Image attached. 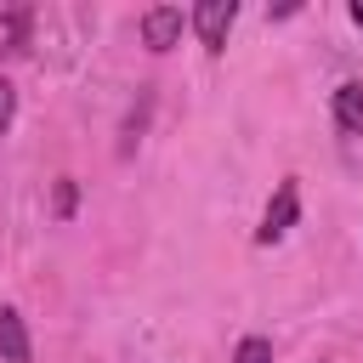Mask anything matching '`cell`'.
I'll return each instance as SVG.
<instances>
[{
    "label": "cell",
    "mask_w": 363,
    "mask_h": 363,
    "mask_svg": "<svg viewBox=\"0 0 363 363\" xmlns=\"http://www.w3.org/2000/svg\"><path fill=\"white\" fill-rule=\"evenodd\" d=\"M295 216H301V187H295V176H289V182H278V193H272V204H267L255 238H261V244H278V238L295 227Z\"/></svg>",
    "instance_id": "6da1fadb"
},
{
    "label": "cell",
    "mask_w": 363,
    "mask_h": 363,
    "mask_svg": "<svg viewBox=\"0 0 363 363\" xmlns=\"http://www.w3.org/2000/svg\"><path fill=\"white\" fill-rule=\"evenodd\" d=\"M233 17H238V6H233V0H199V6H193L199 45H204V51H221V45H227V28H233Z\"/></svg>",
    "instance_id": "7a4b0ae2"
},
{
    "label": "cell",
    "mask_w": 363,
    "mask_h": 363,
    "mask_svg": "<svg viewBox=\"0 0 363 363\" xmlns=\"http://www.w3.org/2000/svg\"><path fill=\"white\" fill-rule=\"evenodd\" d=\"M176 34H182V6H153V11L142 17V40H147V51H170Z\"/></svg>",
    "instance_id": "3957f363"
},
{
    "label": "cell",
    "mask_w": 363,
    "mask_h": 363,
    "mask_svg": "<svg viewBox=\"0 0 363 363\" xmlns=\"http://www.w3.org/2000/svg\"><path fill=\"white\" fill-rule=\"evenodd\" d=\"M0 363H28V329H23V312L0 306Z\"/></svg>",
    "instance_id": "277c9868"
},
{
    "label": "cell",
    "mask_w": 363,
    "mask_h": 363,
    "mask_svg": "<svg viewBox=\"0 0 363 363\" xmlns=\"http://www.w3.org/2000/svg\"><path fill=\"white\" fill-rule=\"evenodd\" d=\"M335 125H340L346 136H363V85H357V79H346V85L335 91Z\"/></svg>",
    "instance_id": "5b68a950"
},
{
    "label": "cell",
    "mask_w": 363,
    "mask_h": 363,
    "mask_svg": "<svg viewBox=\"0 0 363 363\" xmlns=\"http://www.w3.org/2000/svg\"><path fill=\"white\" fill-rule=\"evenodd\" d=\"M233 363H272V340L267 335H244L238 352H233Z\"/></svg>",
    "instance_id": "8992f818"
},
{
    "label": "cell",
    "mask_w": 363,
    "mask_h": 363,
    "mask_svg": "<svg viewBox=\"0 0 363 363\" xmlns=\"http://www.w3.org/2000/svg\"><path fill=\"white\" fill-rule=\"evenodd\" d=\"M23 40H28V11H6V45L23 51Z\"/></svg>",
    "instance_id": "52a82bcc"
},
{
    "label": "cell",
    "mask_w": 363,
    "mask_h": 363,
    "mask_svg": "<svg viewBox=\"0 0 363 363\" xmlns=\"http://www.w3.org/2000/svg\"><path fill=\"white\" fill-rule=\"evenodd\" d=\"M11 119H17V91H11L6 79H0V136L11 130Z\"/></svg>",
    "instance_id": "ba28073f"
},
{
    "label": "cell",
    "mask_w": 363,
    "mask_h": 363,
    "mask_svg": "<svg viewBox=\"0 0 363 363\" xmlns=\"http://www.w3.org/2000/svg\"><path fill=\"white\" fill-rule=\"evenodd\" d=\"M74 210V182H57V216Z\"/></svg>",
    "instance_id": "9c48e42d"
},
{
    "label": "cell",
    "mask_w": 363,
    "mask_h": 363,
    "mask_svg": "<svg viewBox=\"0 0 363 363\" xmlns=\"http://www.w3.org/2000/svg\"><path fill=\"white\" fill-rule=\"evenodd\" d=\"M352 23H357V28H363V0H352Z\"/></svg>",
    "instance_id": "30bf717a"
}]
</instances>
